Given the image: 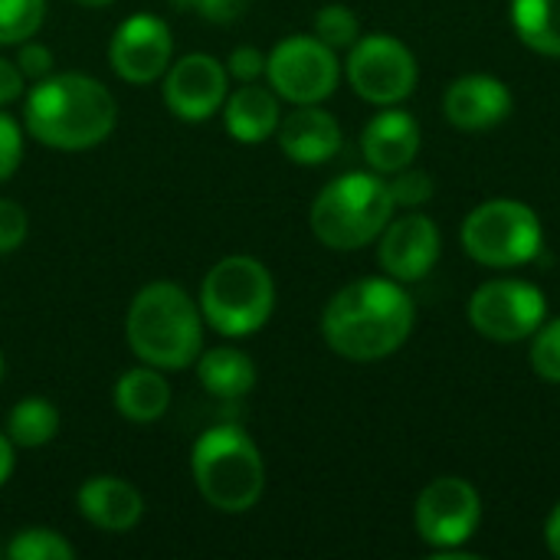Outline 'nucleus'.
I'll return each instance as SVG.
<instances>
[{
	"label": "nucleus",
	"mask_w": 560,
	"mask_h": 560,
	"mask_svg": "<svg viewBox=\"0 0 560 560\" xmlns=\"http://www.w3.org/2000/svg\"><path fill=\"white\" fill-rule=\"evenodd\" d=\"M413 302L397 279H358L345 285L322 315L328 348L348 361L390 358L413 331Z\"/></svg>",
	"instance_id": "nucleus-1"
},
{
	"label": "nucleus",
	"mask_w": 560,
	"mask_h": 560,
	"mask_svg": "<svg viewBox=\"0 0 560 560\" xmlns=\"http://www.w3.org/2000/svg\"><path fill=\"white\" fill-rule=\"evenodd\" d=\"M26 131L56 151H89L102 144L118 118L112 92L82 72L39 79L26 95Z\"/></svg>",
	"instance_id": "nucleus-2"
},
{
	"label": "nucleus",
	"mask_w": 560,
	"mask_h": 560,
	"mask_svg": "<svg viewBox=\"0 0 560 560\" xmlns=\"http://www.w3.org/2000/svg\"><path fill=\"white\" fill-rule=\"evenodd\" d=\"M125 335L144 364L180 371L203 351V312L180 285L151 282L131 302Z\"/></svg>",
	"instance_id": "nucleus-3"
},
{
	"label": "nucleus",
	"mask_w": 560,
	"mask_h": 560,
	"mask_svg": "<svg viewBox=\"0 0 560 560\" xmlns=\"http://www.w3.org/2000/svg\"><path fill=\"white\" fill-rule=\"evenodd\" d=\"M190 469L200 495L226 512H249L266 489V466L256 443L233 423L207 430L190 453Z\"/></svg>",
	"instance_id": "nucleus-4"
},
{
	"label": "nucleus",
	"mask_w": 560,
	"mask_h": 560,
	"mask_svg": "<svg viewBox=\"0 0 560 560\" xmlns=\"http://www.w3.org/2000/svg\"><path fill=\"white\" fill-rule=\"evenodd\" d=\"M394 217V197L384 174H345L322 187L312 203V233L328 249H361L374 243Z\"/></svg>",
	"instance_id": "nucleus-5"
},
{
	"label": "nucleus",
	"mask_w": 560,
	"mask_h": 560,
	"mask_svg": "<svg viewBox=\"0 0 560 560\" xmlns=\"http://www.w3.org/2000/svg\"><path fill=\"white\" fill-rule=\"evenodd\" d=\"M272 308H276L272 276L253 256L220 259L200 285L203 322L226 338L256 335L269 322Z\"/></svg>",
	"instance_id": "nucleus-6"
},
{
	"label": "nucleus",
	"mask_w": 560,
	"mask_h": 560,
	"mask_svg": "<svg viewBox=\"0 0 560 560\" xmlns=\"http://www.w3.org/2000/svg\"><path fill=\"white\" fill-rule=\"evenodd\" d=\"M545 246L538 213L522 200H486L463 223V249L492 269L532 262Z\"/></svg>",
	"instance_id": "nucleus-7"
},
{
	"label": "nucleus",
	"mask_w": 560,
	"mask_h": 560,
	"mask_svg": "<svg viewBox=\"0 0 560 560\" xmlns=\"http://www.w3.org/2000/svg\"><path fill=\"white\" fill-rule=\"evenodd\" d=\"M266 75L279 98L292 105H318L338 89L341 62L318 36H289L266 56Z\"/></svg>",
	"instance_id": "nucleus-8"
},
{
	"label": "nucleus",
	"mask_w": 560,
	"mask_h": 560,
	"mask_svg": "<svg viewBox=\"0 0 560 560\" xmlns=\"http://www.w3.org/2000/svg\"><path fill=\"white\" fill-rule=\"evenodd\" d=\"M548 315L545 292L522 279H492L479 285L469 299L472 328L499 345H515L532 338Z\"/></svg>",
	"instance_id": "nucleus-9"
},
{
	"label": "nucleus",
	"mask_w": 560,
	"mask_h": 560,
	"mask_svg": "<svg viewBox=\"0 0 560 560\" xmlns=\"http://www.w3.org/2000/svg\"><path fill=\"white\" fill-rule=\"evenodd\" d=\"M345 72L351 89L371 105H397L417 89V59L390 33L358 36Z\"/></svg>",
	"instance_id": "nucleus-10"
},
{
	"label": "nucleus",
	"mask_w": 560,
	"mask_h": 560,
	"mask_svg": "<svg viewBox=\"0 0 560 560\" xmlns=\"http://www.w3.org/2000/svg\"><path fill=\"white\" fill-rule=\"evenodd\" d=\"M413 518H417L420 538L433 551L463 548L482 522V499L466 479L443 476V479H433L420 492Z\"/></svg>",
	"instance_id": "nucleus-11"
},
{
	"label": "nucleus",
	"mask_w": 560,
	"mask_h": 560,
	"mask_svg": "<svg viewBox=\"0 0 560 560\" xmlns=\"http://www.w3.org/2000/svg\"><path fill=\"white\" fill-rule=\"evenodd\" d=\"M171 52H174V39L167 23L151 13H135L115 30L108 46V62L125 82L148 85L167 72Z\"/></svg>",
	"instance_id": "nucleus-12"
},
{
	"label": "nucleus",
	"mask_w": 560,
	"mask_h": 560,
	"mask_svg": "<svg viewBox=\"0 0 560 560\" xmlns=\"http://www.w3.org/2000/svg\"><path fill=\"white\" fill-rule=\"evenodd\" d=\"M230 72L207 52H190L167 69L164 102L180 121H207L226 102Z\"/></svg>",
	"instance_id": "nucleus-13"
},
{
	"label": "nucleus",
	"mask_w": 560,
	"mask_h": 560,
	"mask_svg": "<svg viewBox=\"0 0 560 560\" xmlns=\"http://www.w3.org/2000/svg\"><path fill=\"white\" fill-rule=\"evenodd\" d=\"M440 259V230L423 213H407L390 220L381 233L377 262L397 282L423 279Z\"/></svg>",
	"instance_id": "nucleus-14"
},
{
	"label": "nucleus",
	"mask_w": 560,
	"mask_h": 560,
	"mask_svg": "<svg viewBox=\"0 0 560 560\" xmlns=\"http://www.w3.org/2000/svg\"><path fill=\"white\" fill-rule=\"evenodd\" d=\"M443 112H446V118H450L453 128L486 131V128H495V125H502L509 118V112H512V92H509V85L502 79L472 72V75L456 79L446 89Z\"/></svg>",
	"instance_id": "nucleus-15"
},
{
	"label": "nucleus",
	"mask_w": 560,
	"mask_h": 560,
	"mask_svg": "<svg viewBox=\"0 0 560 560\" xmlns=\"http://www.w3.org/2000/svg\"><path fill=\"white\" fill-rule=\"evenodd\" d=\"M276 135L282 154L295 164H325L341 148V125L331 112L318 105H299L295 112H289L279 121Z\"/></svg>",
	"instance_id": "nucleus-16"
},
{
	"label": "nucleus",
	"mask_w": 560,
	"mask_h": 560,
	"mask_svg": "<svg viewBox=\"0 0 560 560\" xmlns=\"http://www.w3.org/2000/svg\"><path fill=\"white\" fill-rule=\"evenodd\" d=\"M361 151H364V161L377 174H397V171L410 167L420 151L417 118L400 108H387V112L374 115L361 135Z\"/></svg>",
	"instance_id": "nucleus-17"
},
{
	"label": "nucleus",
	"mask_w": 560,
	"mask_h": 560,
	"mask_svg": "<svg viewBox=\"0 0 560 560\" xmlns=\"http://www.w3.org/2000/svg\"><path fill=\"white\" fill-rule=\"evenodd\" d=\"M79 515L102 532H128L141 522V492L118 476H92L75 495Z\"/></svg>",
	"instance_id": "nucleus-18"
},
{
	"label": "nucleus",
	"mask_w": 560,
	"mask_h": 560,
	"mask_svg": "<svg viewBox=\"0 0 560 560\" xmlns=\"http://www.w3.org/2000/svg\"><path fill=\"white\" fill-rule=\"evenodd\" d=\"M279 121H282V112H279L276 92H269L256 82H246L223 102V125H226L230 138H236L243 144L266 141L269 135H276Z\"/></svg>",
	"instance_id": "nucleus-19"
},
{
	"label": "nucleus",
	"mask_w": 560,
	"mask_h": 560,
	"mask_svg": "<svg viewBox=\"0 0 560 560\" xmlns=\"http://www.w3.org/2000/svg\"><path fill=\"white\" fill-rule=\"evenodd\" d=\"M167 404H171V387L161 377V371L151 364L125 371L115 384V407L131 423H154L158 417H164Z\"/></svg>",
	"instance_id": "nucleus-20"
},
{
	"label": "nucleus",
	"mask_w": 560,
	"mask_h": 560,
	"mask_svg": "<svg viewBox=\"0 0 560 560\" xmlns=\"http://www.w3.org/2000/svg\"><path fill=\"white\" fill-rule=\"evenodd\" d=\"M197 377L220 400H243L256 387V364L236 348H210L197 358Z\"/></svg>",
	"instance_id": "nucleus-21"
},
{
	"label": "nucleus",
	"mask_w": 560,
	"mask_h": 560,
	"mask_svg": "<svg viewBox=\"0 0 560 560\" xmlns=\"http://www.w3.org/2000/svg\"><path fill=\"white\" fill-rule=\"evenodd\" d=\"M512 23L525 46L560 56V0H512Z\"/></svg>",
	"instance_id": "nucleus-22"
},
{
	"label": "nucleus",
	"mask_w": 560,
	"mask_h": 560,
	"mask_svg": "<svg viewBox=\"0 0 560 560\" xmlns=\"http://www.w3.org/2000/svg\"><path fill=\"white\" fill-rule=\"evenodd\" d=\"M59 433V410L46 397H23L7 417V436L13 446L39 450Z\"/></svg>",
	"instance_id": "nucleus-23"
},
{
	"label": "nucleus",
	"mask_w": 560,
	"mask_h": 560,
	"mask_svg": "<svg viewBox=\"0 0 560 560\" xmlns=\"http://www.w3.org/2000/svg\"><path fill=\"white\" fill-rule=\"evenodd\" d=\"M10 560H72V545L52 528H23L7 545Z\"/></svg>",
	"instance_id": "nucleus-24"
},
{
	"label": "nucleus",
	"mask_w": 560,
	"mask_h": 560,
	"mask_svg": "<svg viewBox=\"0 0 560 560\" xmlns=\"http://www.w3.org/2000/svg\"><path fill=\"white\" fill-rule=\"evenodd\" d=\"M46 16V0H0V46L30 39Z\"/></svg>",
	"instance_id": "nucleus-25"
},
{
	"label": "nucleus",
	"mask_w": 560,
	"mask_h": 560,
	"mask_svg": "<svg viewBox=\"0 0 560 560\" xmlns=\"http://www.w3.org/2000/svg\"><path fill=\"white\" fill-rule=\"evenodd\" d=\"M315 36L328 43L331 49H351L361 36L358 16L345 3H328L315 16Z\"/></svg>",
	"instance_id": "nucleus-26"
},
{
	"label": "nucleus",
	"mask_w": 560,
	"mask_h": 560,
	"mask_svg": "<svg viewBox=\"0 0 560 560\" xmlns=\"http://www.w3.org/2000/svg\"><path fill=\"white\" fill-rule=\"evenodd\" d=\"M532 368L541 381L560 384V318L541 325L532 335Z\"/></svg>",
	"instance_id": "nucleus-27"
},
{
	"label": "nucleus",
	"mask_w": 560,
	"mask_h": 560,
	"mask_svg": "<svg viewBox=\"0 0 560 560\" xmlns=\"http://www.w3.org/2000/svg\"><path fill=\"white\" fill-rule=\"evenodd\" d=\"M394 207H420L433 197V177L427 171L417 167H404L394 174V180H387Z\"/></svg>",
	"instance_id": "nucleus-28"
},
{
	"label": "nucleus",
	"mask_w": 560,
	"mask_h": 560,
	"mask_svg": "<svg viewBox=\"0 0 560 560\" xmlns=\"http://www.w3.org/2000/svg\"><path fill=\"white\" fill-rule=\"evenodd\" d=\"M177 10H190L207 23H233L246 13L249 0H171Z\"/></svg>",
	"instance_id": "nucleus-29"
},
{
	"label": "nucleus",
	"mask_w": 560,
	"mask_h": 560,
	"mask_svg": "<svg viewBox=\"0 0 560 560\" xmlns=\"http://www.w3.org/2000/svg\"><path fill=\"white\" fill-rule=\"evenodd\" d=\"M23 158V128L16 118L0 112V184L20 167Z\"/></svg>",
	"instance_id": "nucleus-30"
},
{
	"label": "nucleus",
	"mask_w": 560,
	"mask_h": 560,
	"mask_svg": "<svg viewBox=\"0 0 560 560\" xmlns=\"http://www.w3.org/2000/svg\"><path fill=\"white\" fill-rule=\"evenodd\" d=\"M26 230H30L26 210L20 203H13V200L0 197V256L13 253L26 240Z\"/></svg>",
	"instance_id": "nucleus-31"
},
{
	"label": "nucleus",
	"mask_w": 560,
	"mask_h": 560,
	"mask_svg": "<svg viewBox=\"0 0 560 560\" xmlns=\"http://www.w3.org/2000/svg\"><path fill=\"white\" fill-rule=\"evenodd\" d=\"M16 66H20L23 79H33V82H39V79L52 75V49H49V46H43V43L23 39V46H20V56H16Z\"/></svg>",
	"instance_id": "nucleus-32"
},
{
	"label": "nucleus",
	"mask_w": 560,
	"mask_h": 560,
	"mask_svg": "<svg viewBox=\"0 0 560 560\" xmlns=\"http://www.w3.org/2000/svg\"><path fill=\"white\" fill-rule=\"evenodd\" d=\"M226 72L240 82H256L259 75H266V56L256 46H236L226 59Z\"/></svg>",
	"instance_id": "nucleus-33"
},
{
	"label": "nucleus",
	"mask_w": 560,
	"mask_h": 560,
	"mask_svg": "<svg viewBox=\"0 0 560 560\" xmlns=\"http://www.w3.org/2000/svg\"><path fill=\"white\" fill-rule=\"evenodd\" d=\"M20 92H23V72H20V66L0 59V105L20 98Z\"/></svg>",
	"instance_id": "nucleus-34"
},
{
	"label": "nucleus",
	"mask_w": 560,
	"mask_h": 560,
	"mask_svg": "<svg viewBox=\"0 0 560 560\" xmlns=\"http://www.w3.org/2000/svg\"><path fill=\"white\" fill-rule=\"evenodd\" d=\"M545 541H548V551L560 558V505H555V512L545 525Z\"/></svg>",
	"instance_id": "nucleus-35"
},
{
	"label": "nucleus",
	"mask_w": 560,
	"mask_h": 560,
	"mask_svg": "<svg viewBox=\"0 0 560 560\" xmlns=\"http://www.w3.org/2000/svg\"><path fill=\"white\" fill-rule=\"evenodd\" d=\"M10 472H13V443L7 433H0V486L10 479Z\"/></svg>",
	"instance_id": "nucleus-36"
},
{
	"label": "nucleus",
	"mask_w": 560,
	"mask_h": 560,
	"mask_svg": "<svg viewBox=\"0 0 560 560\" xmlns=\"http://www.w3.org/2000/svg\"><path fill=\"white\" fill-rule=\"evenodd\" d=\"M75 3H82V7H105V3H112V0H75Z\"/></svg>",
	"instance_id": "nucleus-37"
},
{
	"label": "nucleus",
	"mask_w": 560,
	"mask_h": 560,
	"mask_svg": "<svg viewBox=\"0 0 560 560\" xmlns=\"http://www.w3.org/2000/svg\"><path fill=\"white\" fill-rule=\"evenodd\" d=\"M3 374H7V364H3V354H0V381H3Z\"/></svg>",
	"instance_id": "nucleus-38"
}]
</instances>
